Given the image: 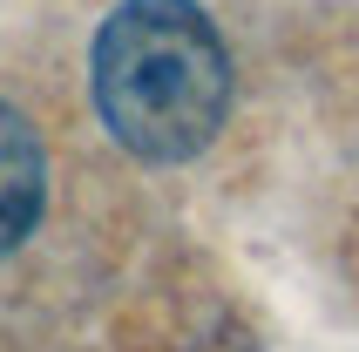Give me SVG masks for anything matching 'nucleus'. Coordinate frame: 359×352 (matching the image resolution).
<instances>
[{"label":"nucleus","instance_id":"1","mask_svg":"<svg viewBox=\"0 0 359 352\" xmlns=\"http://www.w3.org/2000/svg\"><path fill=\"white\" fill-rule=\"evenodd\" d=\"M102 129L142 163H190L231 116V48L197 0H122L88 55Z\"/></svg>","mask_w":359,"mask_h":352},{"label":"nucleus","instance_id":"2","mask_svg":"<svg viewBox=\"0 0 359 352\" xmlns=\"http://www.w3.org/2000/svg\"><path fill=\"white\" fill-rule=\"evenodd\" d=\"M41 203H48V156H41V136L27 129L20 109L0 102V257L41 224Z\"/></svg>","mask_w":359,"mask_h":352}]
</instances>
